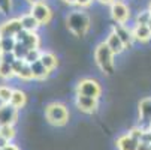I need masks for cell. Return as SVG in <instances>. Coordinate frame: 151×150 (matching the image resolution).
Instances as JSON below:
<instances>
[{
  "mask_svg": "<svg viewBox=\"0 0 151 150\" xmlns=\"http://www.w3.org/2000/svg\"><path fill=\"white\" fill-rule=\"evenodd\" d=\"M40 54H42V50L40 48H32V50L27 51L24 60L29 63V65H32V63H35V62H37L40 59Z\"/></svg>",
  "mask_w": 151,
  "mask_h": 150,
  "instance_id": "obj_27",
  "label": "cell"
},
{
  "mask_svg": "<svg viewBox=\"0 0 151 150\" xmlns=\"http://www.w3.org/2000/svg\"><path fill=\"white\" fill-rule=\"evenodd\" d=\"M93 3H94V0H76L75 8H78V9H88Z\"/></svg>",
  "mask_w": 151,
  "mask_h": 150,
  "instance_id": "obj_31",
  "label": "cell"
},
{
  "mask_svg": "<svg viewBox=\"0 0 151 150\" xmlns=\"http://www.w3.org/2000/svg\"><path fill=\"white\" fill-rule=\"evenodd\" d=\"M150 131H151V128H150Z\"/></svg>",
  "mask_w": 151,
  "mask_h": 150,
  "instance_id": "obj_43",
  "label": "cell"
},
{
  "mask_svg": "<svg viewBox=\"0 0 151 150\" xmlns=\"http://www.w3.org/2000/svg\"><path fill=\"white\" fill-rule=\"evenodd\" d=\"M60 2L66 6H70V8H75V5H76V0H60Z\"/></svg>",
  "mask_w": 151,
  "mask_h": 150,
  "instance_id": "obj_35",
  "label": "cell"
},
{
  "mask_svg": "<svg viewBox=\"0 0 151 150\" xmlns=\"http://www.w3.org/2000/svg\"><path fill=\"white\" fill-rule=\"evenodd\" d=\"M30 68H32V72H33V78H35V81H45V80H48L50 75H51V72H50L44 65H42L40 60L32 63Z\"/></svg>",
  "mask_w": 151,
  "mask_h": 150,
  "instance_id": "obj_20",
  "label": "cell"
},
{
  "mask_svg": "<svg viewBox=\"0 0 151 150\" xmlns=\"http://www.w3.org/2000/svg\"><path fill=\"white\" fill-rule=\"evenodd\" d=\"M39 0H24V3L27 5V6H32V5H35V3H37Z\"/></svg>",
  "mask_w": 151,
  "mask_h": 150,
  "instance_id": "obj_37",
  "label": "cell"
},
{
  "mask_svg": "<svg viewBox=\"0 0 151 150\" xmlns=\"http://www.w3.org/2000/svg\"><path fill=\"white\" fill-rule=\"evenodd\" d=\"M138 150H150V144H147V143H139Z\"/></svg>",
  "mask_w": 151,
  "mask_h": 150,
  "instance_id": "obj_36",
  "label": "cell"
},
{
  "mask_svg": "<svg viewBox=\"0 0 151 150\" xmlns=\"http://www.w3.org/2000/svg\"><path fill=\"white\" fill-rule=\"evenodd\" d=\"M69 108L63 102L54 101L45 105V119L50 125L61 128V126H66L69 123Z\"/></svg>",
  "mask_w": 151,
  "mask_h": 150,
  "instance_id": "obj_3",
  "label": "cell"
},
{
  "mask_svg": "<svg viewBox=\"0 0 151 150\" xmlns=\"http://www.w3.org/2000/svg\"><path fill=\"white\" fill-rule=\"evenodd\" d=\"M147 26H148V29H150V30H151V20H150V21H148V24H147Z\"/></svg>",
  "mask_w": 151,
  "mask_h": 150,
  "instance_id": "obj_41",
  "label": "cell"
},
{
  "mask_svg": "<svg viewBox=\"0 0 151 150\" xmlns=\"http://www.w3.org/2000/svg\"><path fill=\"white\" fill-rule=\"evenodd\" d=\"M12 92L14 87H11L8 84H0V104H9Z\"/></svg>",
  "mask_w": 151,
  "mask_h": 150,
  "instance_id": "obj_23",
  "label": "cell"
},
{
  "mask_svg": "<svg viewBox=\"0 0 151 150\" xmlns=\"http://www.w3.org/2000/svg\"><path fill=\"white\" fill-rule=\"evenodd\" d=\"M129 134H130L135 140H138V141H141V138H142V134H144V129H142V128L141 126H135V128H132V129L130 131H129Z\"/></svg>",
  "mask_w": 151,
  "mask_h": 150,
  "instance_id": "obj_29",
  "label": "cell"
},
{
  "mask_svg": "<svg viewBox=\"0 0 151 150\" xmlns=\"http://www.w3.org/2000/svg\"><path fill=\"white\" fill-rule=\"evenodd\" d=\"M148 11H150V14H151V0H150V3H148V8H147Z\"/></svg>",
  "mask_w": 151,
  "mask_h": 150,
  "instance_id": "obj_40",
  "label": "cell"
},
{
  "mask_svg": "<svg viewBox=\"0 0 151 150\" xmlns=\"http://www.w3.org/2000/svg\"><path fill=\"white\" fill-rule=\"evenodd\" d=\"M117 144V149L118 150H138V146H139V141L135 140L130 134H123L121 137L117 138L115 141Z\"/></svg>",
  "mask_w": 151,
  "mask_h": 150,
  "instance_id": "obj_17",
  "label": "cell"
},
{
  "mask_svg": "<svg viewBox=\"0 0 151 150\" xmlns=\"http://www.w3.org/2000/svg\"><path fill=\"white\" fill-rule=\"evenodd\" d=\"M139 143L151 144V131H150V129H144V134H142V138H141Z\"/></svg>",
  "mask_w": 151,
  "mask_h": 150,
  "instance_id": "obj_32",
  "label": "cell"
},
{
  "mask_svg": "<svg viewBox=\"0 0 151 150\" xmlns=\"http://www.w3.org/2000/svg\"><path fill=\"white\" fill-rule=\"evenodd\" d=\"M23 30L19 17H8L0 23V38H9V36H17Z\"/></svg>",
  "mask_w": 151,
  "mask_h": 150,
  "instance_id": "obj_7",
  "label": "cell"
},
{
  "mask_svg": "<svg viewBox=\"0 0 151 150\" xmlns=\"http://www.w3.org/2000/svg\"><path fill=\"white\" fill-rule=\"evenodd\" d=\"M109 17L114 24H127L132 20V9L124 0H115L109 6Z\"/></svg>",
  "mask_w": 151,
  "mask_h": 150,
  "instance_id": "obj_6",
  "label": "cell"
},
{
  "mask_svg": "<svg viewBox=\"0 0 151 150\" xmlns=\"http://www.w3.org/2000/svg\"><path fill=\"white\" fill-rule=\"evenodd\" d=\"M27 11L37 20V23L40 24V27L50 26L52 18H54V11H52V8L50 6V3L47 2V0H39L37 3L29 6Z\"/></svg>",
  "mask_w": 151,
  "mask_h": 150,
  "instance_id": "obj_4",
  "label": "cell"
},
{
  "mask_svg": "<svg viewBox=\"0 0 151 150\" xmlns=\"http://www.w3.org/2000/svg\"><path fill=\"white\" fill-rule=\"evenodd\" d=\"M132 33L135 42H139V44H147V42L151 41V30L145 24H133Z\"/></svg>",
  "mask_w": 151,
  "mask_h": 150,
  "instance_id": "obj_16",
  "label": "cell"
},
{
  "mask_svg": "<svg viewBox=\"0 0 151 150\" xmlns=\"http://www.w3.org/2000/svg\"><path fill=\"white\" fill-rule=\"evenodd\" d=\"M64 24L69 33L75 38H84L91 29V18L85 9H72L64 17Z\"/></svg>",
  "mask_w": 151,
  "mask_h": 150,
  "instance_id": "obj_1",
  "label": "cell"
},
{
  "mask_svg": "<svg viewBox=\"0 0 151 150\" xmlns=\"http://www.w3.org/2000/svg\"><path fill=\"white\" fill-rule=\"evenodd\" d=\"M9 104L12 107H15L17 110H23L26 107V104H27V93L23 89H14Z\"/></svg>",
  "mask_w": 151,
  "mask_h": 150,
  "instance_id": "obj_19",
  "label": "cell"
},
{
  "mask_svg": "<svg viewBox=\"0 0 151 150\" xmlns=\"http://www.w3.org/2000/svg\"><path fill=\"white\" fill-rule=\"evenodd\" d=\"M27 51H29V48H26L23 44H19V42H17V45H15V48H14V51H12V53L15 54V57H17V59L24 60V57H26Z\"/></svg>",
  "mask_w": 151,
  "mask_h": 150,
  "instance_id": "obj_28",
  "label": "cell"
},
{
  "mask_svg": "<svg viewBox=\"0 0 151 150\" xmlns=\"http://www.w3.org/2000/svg\"><path fill=\"white\" fill-rule=\"evenodd\" d=\"M150 150H151V144H150Z\"/></svg>",
  "mask_w": 151,
  "mask_h": 150,
  "instance_id": "obj_42",
  "label": "cell"
},
{
  "mask_svg": "<svg viewBox=\"0 0 151 150\" xmlns=\"http://www.w3.org/2000/svg\"><path fill=\"white\" fill-rule=\"evenodd\" d=\"M14 78H15L14 66L11 65V63L0 62V80H2V81H11Z\"/></svg>",
  "mask_w": 151,
  "mask_h": 150,
  "instance_id": "obj_21",
  "label": "cell"
},
{
  "mask_svg": "<svg viewBox=\"0 0 151 150\" xmlns=\"http://www.w3.org/2000/svg\"><path fill=\"white\" fill-rule=\"evenodd\" d=\"M117 35L118 38L121 39V42L124 44L126 50H130L135 44V39H133V33H132V27H129L127 24H112L111 27Z\"/></svg>",
  "mask_w": 151,
  "mask_h": 150,
  "instance_id": "obj_13",
  "label": "cell"
},
{
  "mask_svg": "<svg viewBox=\"0 0 151 150\" xmlns=\"http://www.w3.org/2000/svg\"><path fill=\"white\" fill-rule=\"evenodd\" d=\"M17 45V38L15 36H9V38H2V47H3V53H12L14 48Z\"/></svg>",
  "mask_w": 151,
  "mask_h": 150,
  "instance_id": "obj_26",
  "label": "cell"
},
{
  "mask_svg": "<svg viewBox=\"0 0 151 150\" xmlns=\"http://www.w3.org/2000/svg\"><path fill=\"white\" fill-rule=\"evenodd\" d=\"M75 107L84 114H94L99 108V99L90 98V96H82V95H75Z\"/></svg>",
  "mask_w": 151,
  "mask_h": 150,
  "instance_id": "obj_9",
  "label": "cell"
},
{
  "mask_svg": "<svg viewBox=\"0 0 151 150\" xmlns=\"http://www.w3.org/2000/svg\"><path fill=\"white\" fill-rule=\"evenodd\" d=\"M94 2L99 3V5H102V6H108V8H109V6L115 2V0H94Z\"/></svg>",
  "mask_w": 151,
  "mask_h": 150,
  "instance_id": "obj_33",
  "label": "cell"
},
{
  "mask_svg": "<svg viewBox=\"0 0 151 150\" xmlns=\"http://www.w3.org/2000/svg\"><path fill=\"white\" fill-rule=\"evenodd\" d=\"M75 95H82V96H90V98L100 99L102 86L96 78H91V77L81 78V80H78V83L75 86Z\"/></svg>",
  "mask_w": 151,
  "mask_h": 150,
  "instance_id": "obj_5",
  "label": "cell"
},
{
  "mask_svg": "<svg viewBox=\"0 0 151 150\" xmlns=\"http://www.w3.org/2000/svg\"><path fill=\"white\" fill-rule=\"evenodd\" d=\"M17 42H19V44H23L26 48L32 50V48H40V36L37 32H26V30H21L17 36Z\"/></svg>",
  "mask_w": 151,
  "mask_h": 150,
  "instance_id": "obj_12",
  "label": "cell"
},
{
  "mask_svg": "<svg viewBox=\"0 0 151 150\" xmlns=\"http://www.w3.org/2000/svg\"><path fill=\"white\" fill-rule=\"evenodd\" d=\"M19 119V110L11 104H0V126L3 125H15Z\"/></svg>",
  "mask_w": 151,
  "mask_h": 150,
  "instance_id": "obj_11",
  "label": "cell"
},
{
  "mask_svg": "<svg viewBox=\"0 0 151 150\" xmlns=\"http://www.w3.org/2000/svg\"><path fill=\"white\" fill-rule=\"evenodd\" d=\"M3 150H19V149H18L15 144H9V146H8L6 149H3Z\"/></svg>",
  "mask_w": 151,
  "mask_h": 150,
  "instance_id": "obj_38",
  "label": "cell"
},
{
  "mask_svg": "<svg viewBox=\"0 0 151 150\" xmlns=\"http://www.w3.org/2000/svg\"><path fill=\"white\" fill-rule=\"evenodd\" d=\"M11 144V141H8L6 138H3L2 135H0V150H3V149H6L8 146Z\"/></svg>",
  "mask_w": 151,
  "mask_h": 150,
  "instance_id": "obj_34",
  "label": "cell"
},
{
  "mask_svg": "<svg viewBox=\"0 0 151 150\" xmlns=\"http://www.w3.org/2000/svg\"><path fill=\"white\" fill-rule=\"evenodd\" d=\"M14 3L15 0H0V15L8 18L14 12Z\"/></svg>",
  "mask_w": 151,
  "mask_h": 150,
  "instance_id": "obj_22",
  "label": "cell"
},
{
  "mask_svg": "<svg viewBox=\"0 0 151 150\" xmlns=\"http://www.w3.org/2000/svg\"><path fill=\"white\" fill-rule=\"evenodd\" d=\"M115 54L111 51V48L106 45V42L102 41L94 47L93 51V60L97 69L105 75V77H112L115 74Z\"/></svg>",
  "mask_w": 151,
  "mask_h": 150,
  "instance_id": "obj_2",
  "label": "cell"
},
{
  "mask_svg": "<svg viewBox=\"0 0 151 150\" xmlns=\"http://www.w3.org/2000/svg\"><path fill=\"white\" fill-rule=\"evenodd\" d=\"M0 135L3 138H6L8 141H12L17 135V131H15V125H3L0 126Z\"/></svg>",
  "mask_w": 151,
  "mask_h": 150,
  "instance_id": "obj_25",
  "label": "cell"
},
{
  "mask_svg": "<svg viewBox=\"0 0 151 150\" xmlns=\"http://www.w3.org/2000/svg\"><path fill=\"white\" fill-rule=\"evenodd\" d=\"M138 126L142 129H150L151 128V96H147L139 101L138 104Z\"/></svg>",
  "mask_w": 151,
  "mask_h": 150,
  "instance_id": "obj_8",
  "label": "cell"
},
{
  "mask_svg": "<svg viewBox=\"0 0 151 150\" xmlns=\"http://www.w3.org/2000/svg\"><path fill=\"white\" fill-rule=\"evenodd\" d=\"M3 53V47H2V38H0V54Z\"/></svg>",
  "mask_w": 151,
  "mask_h": 150,
  "instance_id": "obj_39",
  "label": "cell"
},
{
  "mask_svg": "<svg viewBox=\"0 0 151 150\" xmlns=\"http://www.w3.org/2000/svg\"><path fill=\"white\" fill-rule=\"evenodd\" d=\"M14 71H15V78L23 81V83H30V81H35L33 78V72H32V68L30 65L26 62V60H21V59H17L14 62Z\"/></svg>",
  "mask_w": 151,
  "mask_h": 150,
  "instance_id": "obj_10",
  "label": "cell"
},
{
  "mask_svg": "<svg viewBox=\"0 0 151 150\" xmlns=\"http://www.w3.org/2000/svg\"><path fill=\"white\" fill-rule=\"evenodd\" d=\"M105 42H106V45L111 48V51H112L115 56H120V54H123V53L126 51L124 44L121 42V39L118 38V35H117L112 29L108 32V35H106V38H105Z\"/></svg>",
  "mask_w": 151,
  "mask_h": 150,
  "instance_id": "obj_14",
  "label": "cell"
},
{
  "mask_svg": "<svg viewBox=\"0 0 151 150\" xmlns=\"http://www.w3.org/2000/svg\"><path fill=\"white\" fill-rule=\"evenodd\" d=\"M151 20V14L148 9H142V11H138L136 15L133 17V24H148V21Z\"/></svg>",
  "mask_w": 151,
  "mask_h": 150,
  "instance_id": "obj_24",
  "label": "cell"
},
{
  "mask_svg": "<svg viewBox=\"0 0 151 150\" xmlns=\"http://www.w3.org/2000/svg\"><path fill=\"white\" fill-rule=\"evenodd\" d=\"M15 60H17V57H15L14 53H2V54H0V62H5V63H11V65H14Z\"/></svg>",
  "mask_w": 151,
  "mask_h": 150,
  "instance_id": "obj_30",
  "label": "cell"
},
{
  "mask_svg": "<svg viewBox=\"0 0 151 150\" xmlns=\"http://www.w3.org/2000/svg\"><path fill=\"white\" fill-rule=\"evenodd\" d=\"M40 63L44 65L51 74L58 68V63H60V60H58V57H57V54H54L52 51H50V50H42V54H40Z\"/></svg>",
  "mask_w": 151,
  "mask_h": 150,
  "instance_id": "obj_15",
  "label": "cell"
},
{
  "mask_svg": "<svg viewBox=\"0 0 151 150\" xmlns=\"http://www.w3.org/2000/svg\"><path fill=\"white\" fill-rule=\"evenodd\" d=\"M19 20H21V24H23V30H26V32H39L40 24L37 23V20L29 11L24 12V14H21Z\"/></svg>",
  "mask_w": 151,
  "mask_h": 150,
  "instance_id": "obj_18",
  "label": "cell"
}]
</instances>
